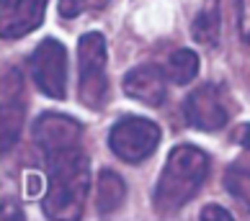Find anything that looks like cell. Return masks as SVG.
<instances>
[{
	"label": "cell",
	"instance_id": "6da1fadb",
	"mask_svg": "<svg viewBox=\"0 0 250 221\" xmlns=\"http://www.w3.org/2000/svg\"><path fill=\"white\" fill-rule=\"evenodd\" d=\"M49 185L44 196V214L57 221H75L83 214L90 185V162L80 147L47 154Z\"/></svg>",
	"mask_w": 250,
	"mask_h": 221
},
{
	"label": "cell",
	"instance_id": "7a4b0ae2",
	"mask_svg": "<svg viewBox=\"0 0 250 221\" xmlns=\"http://www.w3.org/2000/svg\"><path fill=\"white\" fill-rule=\"evenodd\" d=\"M209 175V154L199 147L181 144L170 152L155 188V208L173 214L188 203Z\"/></svg>",
	"mask_w": 250,
	"mask_h": 221
},
{
	"label": "cell",
	"instance_id": "3957f363",
	"mask_svg": "<svg viewBox=\"0 0 250 221\" xmlns=\"http://www.w3.org/2000/svg\"><path fill=\"white\" fill-rule=\"evenodd\" d=\"M78 93L88 108H104L108 98L106 77V39L98 31L80 36L78 44Z\"/></svg>",
	"mask_w": 250,
	"mask_h": 221
},
{
	"label": "cell",
	"instance_id": "277c9868",
	"mask_svg": "<svg viewBox=\"0 0 250 221\" xmlns=\"http://www.w3.org/2000/svg\"><path fill=\"white\" fill-rule=\"evenodd\" d=\"M160 144V126L142 116H126L116 121L108 134V147L119 160L129 165H140Z\"/></svg>",
	"mask_w": 250,
	"mask_h": 221
},
{
	"label": "cell",
	"instance_id": "5b68a950",
	"mask_svg": "<svg viewBox=\"0 0 250 221\" xmlns=\"http://www.w3.org/2000/svg\"><path fill=\"white\" fill-rule=\"evenodd\" d=\"M31 77L47 98L62 100L67 93V49L57 39H44L29 59Z\"/></svg>",
	"mask_w": 250,
	"mask_h": 221
},
{
	"label": "cell",
	"instance_id": "8992f818",
	"mask_svg": "<svg viewBox=\"0 0 250 221\" xmlns=\"http://www.w3.org/2000/svg\"><path fill=\"white\" fill-rule=\"evenodd\" d=\"M186 118L201 131H217L229 121V108L217 85H201L186 98Z\"/></svg>",
	"mask_w": 250,
	"mask_h": 221
},
{
	"label": "cell",
	"instance_id": "52a82bcc",
	"mask_svg": "<svg viewBox=\"0 0 250 221\" xmlns=\"http://www.w3.org/2000/svg\"><path fill=\"white\" fill-rule=\"evenodd\" d=\"M31 134H34V142L47 154H52L60 149H70V147H80L83 124L62 113H42L34 121Z\"/></svg>",
	"mask_w": 250,
	"mask_h": 221
},
{
	"label": "cell",
	"instance_id": "ba28073f",
	"mask_svg": "<svg viewBox=\"0 0 250 221\" xmlns=\"http://www.w3.org/2000/svg\"><path fill=\"white\" fill-rule=\"evenodd\" d=\"M26 116V93H23V80L18 70H8L3 75V124H0V139H3V152L11 149L16 139L21 136Z\"/></svg>",
	"mask_w": 250,
	"mask_h": 221
},
{
	"label": "cell",
	"instance_id": "9c48e42d",
	"mask_svg": "<svg viewBox=\"0 0 250 221\" xmlns=\"http://www.w3.org/2000/svg\"><path fill=\"white\" fill-rule=\"evenodd\" d=\"M124 93L145 106H160L165 95H168V77L155 64H142V67H134L132 72H126Z\"/></svg>",
	"mask_w": 250,
	"mask_h": 221
},
{
	"label": "cell",
	"instance_id": "30bf717a",
	"mask_svg": "<svg viewBox=\"0 0 250 221\" xmlns=\"http://www.w3.org/2000/svg\"><path fill=\"white\" fill-rule=\"evenodd\" d=\"M47 3L49 0H13L8 8H3V29H0L3 39H21L39 29Z\"/></svg>",
	"mask_w": 250,
	"mask_h": 221
},
{
	"label": "cell",
	"instance_id": "8fae6325",
	"mask_svg": "<svg viewBox=\"0 0 250 221\" xmlns=\"http://www.w3.org/2000/svg\"><path fill=\"white\" fill-rule=\"evenodd\" d=\"M126 198V185L116 172L104 170L98 175V185H96V208L98 214H114V211L124 203Z\"/></svg>",
	"mask_w": 250,
	"mask_h": 221
},
{
	"label": "cell",
	"instance_id": "7c38bea8",
	"mask_svg": "<svg viewBox=\"0 0 250 221\" xmlns=\"http://www.w3.org/2000/svg\"><path fill=\"white\" fill-rule=\"evenodd\" d=\"M165 75L168 80H173L175 85H186L193 77L199 75V57L188 49H181L168 57V64H165Z\"/></svg>",
	"mask_w": 250,
	"mask_h": 221
},
{
	"label": "cell",
	"instance_id": "4fadbf2b",
	"mask_svg": "<svg viewBox=\"0 0 250 221\" xmlns=\"http://www.w3.org/2000/svg\"><path fill=\"white\" fill-rule=\"evenodd\" d=\"M191 31H193V39L204 47H211L217 44V36H219V11H217V0L204 8V11L193 18L191 23Z\"/></svg>",
	"mask_w": 250,
	"mask_h": 221
},
{
	"label": "cell",
	"instance_id": "5bb4252c",
	"mask_svg": "<svg viewBox=\"0 0 250 221\" xmlns=\"http://www.w3.org/2000/svg\"><path fill=\"white\" fill-rule=\"evenodd\" d=\"M227 190L232 193L235 198H240L245 206H250V170L245 167H232L227 172Z\"/></svg>",
	"mask_w": 250,
	"mask_h": 221
},
{
	"label": "cell",
	"instance_id": "9a60e30c",
	"mask_svg": "<svg viewBox=\"0 0 250 221\" xmlns=\"http://www.w3.org/2000/svg\"><path fill=\"white\" fill-rule=\"evenodd\" d=\"M108 0H62L60 3V16L62 18H75L83 11H98Z\"/></svg>",
	"mask_w": 250,
	"mask_h": 221
},
{
	"label": "cell",
	"instance_id": "2e32d148",
	"mask_svg": "<svg viewBox=\"0 0 250 221\" xmlns=\"http://www.w3.org/2000/svg\"><path fill=\"white\" fill-rule=\"evenodd\" d=\"M240 34L250 41V0H240Z\"/></svg>",
	"mask_w": 250,
	"mask_h": 221
},
{
	"label": "cell",
	"instance_id": "e0dca14e",
	"mask_svg": "<svg viewBox=\"0 0 250 221\" xmlns=\"http://www.w3.org/2000/svg\"><path fill=\"white\" fill-rule=\"evenodd\" d=\"M201 219H225V221H229V219H232V214L225 211V208H219V206H207V208L201 211Z\"/></svg>",
	"mask_w": 250,
	"mask_h": 221
},
{
	"label": "cell",
	"instance_id": "ac0fdd59",
	"mask_svg": "<svg viewBox=\"0 0 250 221\" xmlns=\"http://www.w3.org/2000/svg\"><path fill=\"white\" fill-rule=\"evenodd\" d=\"M240 142H243V147L250 152V126H245L243 131H240Z\"/></svg>",
	"mask_w": 250,
	"mask_h": 221
},
{
	"label": "cell",
	"instance_id": "d6986e66",
	"mask_svg": "<svg viewBox=\"0 0 250 221\" xmlns=\"http://www.w3.org/2000/svg\"><path fill=\"white\" fill-rule=\"evenodd\" d=\"M39 185H42L39 178H36V175H29V193H31V196H34V193H39Z\"/></svg>",
	"mask_w": 250,
	"mask_h": 221
},
{
	"label": "cell",
	"instance_id": "ffe728a7",
	"mask_svg": "<svg viewBox=\"0 0 250 221\" xmlns=\"http://www.w3.org/2000/svg\"><path fill=\"white\" fill-rule=\"evenodd\" d=\"M13 3V0H3V8H8V5H11Z\"/></svg>",
	"mask_w": 250,
	"mask_h": 221
}]
</instances>
